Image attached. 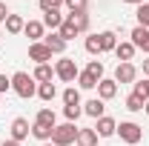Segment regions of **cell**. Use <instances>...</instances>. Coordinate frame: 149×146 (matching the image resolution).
<instances>
[{
  "label": "cell",
  "instance_id": "12",
  "mask_svg": "<svg viewBox=\"0 0 149 146\" xmlns=\"http://www.w3.org/2000/svg\"><path fill=\"white\" fill-rule=\"evenodd\" d=\"M95 132H97L100 138H109V135H115V132H118V123H115L112 117H106V115H103V117H97V126H95Z\"/></svg>",
  "mask_w": 149,
  "mask_h": 146
},
{
  "label": "cell",
  "instance_id": "17",
  "mask_svg": "<svg viewBox=\"0 0 149 146\" xmlns=\"http://www.w3.org/2000/svg\"><path fill=\"white\" fill-rule=\"evenodd\" d=\"M97 43H100V52H115L118 37H115V32H100L97 35Z\"/></svg>",
  "mask_w": 149,
  "mask_h": 146
},
{
  "label": "cell",
  "instance_id": "14",
  "mask_svg": "<svg viewBox=\"0 0 149 146\" xmlns=\"http://www.w3.org/2000/svg\"><path fill=\"white\" fill-rule=\"evenodd\" d=\"M43 29H46V26H43V20H29L23 32H26V37H32L35 43H40V37H43Z\"/></svg>",
  "mask_w": 149,
  "mask_h": 146
},
{
  "label": "cell",
  "instance_id": "42",
  "mask_svg": "<svg viewBox=\"0 0 149 146\" xmlns=\"http://www.w3.org/2000/svg\"><path fill=\"white\" fill-rule=\"evenodd\" d=\"M0 37H3V35H0Z\"/></svg>",
  "mask_w": 149,
  "mask_h": 146
},
{
  "label": "cell",
  "instance_id": "20",
  "mask_svg": "<svg viewBox=\"0 0 149 146\" xmlns=\"http://www.w3.org/2000/svg\"><path fill=\"white\" fill-rule=\"evenodd\" d=\"M69 20L74 23V29H77V35L89 29V15H86V12H74V15H69Z\"/></svg>",
  "mask_w": 149,
  "mask_h": 146
},
{
  "label": "cell",
  "instance_id": "39",
  "mask_svg": "<svg viewBox=\"0 0 149 146\" xmlns=\"http://www.w3.org/2000/svg\"><path fill=\"white\" fill-rule=\"evenodd\" d=\"M123 3H129V6H141L143 0H123Z\"/></svg>",
  "mask_w": 149,
  "mask_h": 146
},
{
  "label": "cell",
  "instance_id": "26",
  "mask_svg": "<svg viewBox=\"0 0 149 146\" xmlns=\"http://www.w3.org/2000/svg\"><path fill=\"white\" fill-rule=\"evenodd\" d=\"M63 103L66 106H80V92L74 89V86H69V89L63 92Z\"/></svg>",
  "mask_w": 149,
  "mask_h": 146
},
{
  "label": "cell",
  "instance_id": "4",
  "mask_svg": "<svg viewBox=\"0 0 149 146\" xmlns=\"http://www.w3.org/2000/svg\"><path fill=\"white\" fill-rule=\"evenodd\" d=\"M118 135H120V140H123V143H129V146L141 143V138H143L141 126H138V123H132V120H123V123L118 126Z\"/></svg>",
  "mask_w": 149,
  "mask_h": 146
},
{
  "label": "cell",
  "instance_id": "24",
  "mask_svg": "<svg viewBox=\"0 0 149 146\" xmlns=\"http://www.w3.org/2000/svg\"><path fill=\"white\" fill-rule=\"evenodd\" d=\"M52 132H55L52 126H40V123L32 126V135H35L37 140H43V143H46V140H52Z\"/></svg>",
  "mask_w": 149,
  "mask_h": 146
},
{
  "label": "cell",
  "instance_id": "22",
  "mask_svg": "<svg viewBox=\"0 0 149 146\" xmlns=\"http://www.w3.org/2000/svg\"><path fill=\"white\" fill-rule=\"evenodd\" d=\"M35 123L55 129V126H57V123H55V112H52V109H40V112H37V117H35Z\"/></svg>",
  "mask_w": 149,
  "mask_h": 146
},
{
  "label": "cell",
  "instance_id": "6",
  "mask_svg": "<svg viewBox=\"0 0 149 146\" xmlns=\"http://www.w3.org/2000/svg\"><path fill=\"white\" fill-rule=\"evenodd\" d=\"M135 77H138V69H135L132 63H118V69H115V83H135Z\"/></svg>",
  "mask_w": 149,
  "mask_h": 146
},
{
  "label": "cell",
  "instance_id": "33",
  "mask_svg": "<svg viewBox=\"0 0 149 146\" xmlns=\"http://www.w3.org/2000/svg\"><path fill=\"white\" fill-rule=\"evenodd\" d=\"M60 6H63V0H40L43 12H52V9H60Z\"/></svg>",
  "mask_w": 149,
  "mask_h": 146
},
{
  "label": "cell",
  "instance_id": "27",
  "mask_svg": "<svg viewBox=\"0 0 149 146\" xmlns=\"http://www.w3.org/2000/svg\"><path fill=\"white\" fill-rule=\"evenodd\" d=\"M135 15H138V26H143V29H149V3H141Z\"/></svg>",
  "mask_w": 149,
  "mask_h": 146
},
{
  "label": "cell",
  "instance_id": "10",
  "mask_svg": "<svg viewBox=\"0 0 149 146\" xmlns=\"http://www.w3.org/2000/svg\"><path fill=\"white\" fill-rule=\"evenodd\" d=\"M43 43H46V46L52 49V55H63V52H66V40H63V37L57 35V32L46 35V37H43Z\"/></svg>",
  "mask_w": 149,
  "mask_h": 146
},
{
  "label": "cell",
  "instance_id": "38",
  "mask_svg": "<svg viewBox=\"0 0 149 146\" xmlns=\"http://www.w3.org/2000/svg\"><path fill=\"white\" fill-rule=\"evenodd\" d=\"M143 92H146V100H149V77L143 80Z\"/></svg>",
  "mask_w": 149,
  "mask_h": 146
},
{
  "label": "cell",
  "instance_id": "36",
  "mask_svg": "<svg viewBox=\"0 0 149 146\" xmlns=\"http://www.w3.org/2000/svg\"><path fill=\"white\" fill-rule=\"evenodd\" d=\"M0 146H20V143H17V140H3Z\"/></svg>",
  "mask_w": 149,
  "mask_h": 146
},
{
  "label": "cell",
  "instance_id": "11",
  "mask_svg": "<svg viewBox=\"0 0 149 146\" xmlns=\"http://www.w3.org/2000/svg\"><path fill=\"white\" fill-rule=\"evenodd\" d=\"M103 109H106V106H103V100H100V97H92V100H86V103H83V115H89V117H95V120H97V117H103Z\"/></svg>",
  "mask_w": 149,
  "mask_h": 146
},
{
  "label": "cell",
  "instance_id": "32",
  "mask_svg": "<svg viewBox=\"0 0 149 146\" xmlns=\"http://www.w3.org/2000/svg\"><path fill=\"white\" fill-rule=\"evenodd\" d=\"M86 52H89V55H100V43H97V35L86 37Z\"/></svg>",
  "mask_w": 149,
  "mask_h": 146
},
{
  "label": "cell",
  "instance_id": "16",
  "mask_svg": "<svg viewBox=\"0 0 149 146\" xmlns=\"http://www.w3.org/2000/svg\"><path fill=\"white\" fill-rule=\"evenodd\" d=\"M23 29H26V20L20 17V15H9L6 17V32L9 35H20Z\"/></svg>",
  "mask_w": 149,
  "mask_h": 146
},
{
  "label": "cell",
  "instance_id": "13",
  "mask_svg": "<svg viewBox=\"0 0 149 146\" xmlns=\"http://www.w3.org/2000/svg\"><path fill=\"white\" fill-rule=\"evenodd\" d=\"M115 55H118V60H120V63H129L132 57H135V43H118V46H115Z\"/></svg>",
  "mask_w": 149,
  "mask_h": 146
},
{
  "label": "cell",
  "instance_id": "40",
  "mask_svg": "<svg viewBox=\"0 0 149 146\" xmlns=\"http://www.w3.org/2000/svg\"><path fill=\"white\" fill-rule=\"evenodd\" d=\"M143 112H146V115H149V100H146V103H143Z\"/></svg>",
  "mask_w": 149,
  "mask_h": 146
},
{
  "label": "cell",
  "instance_id": "34",
  "mask_svg": "<svg viewBox=\"0 0 149 146\" xmlns=\"http://www.w3.org/2000/svg\"><path fill=\"white\" fill-rule=\"evenodd\" d=\"M9 89H12V77L0 74V95H3V92H9Z\"/></svg>",
  "mask_w": 149,
  "mask_h": 146
},
{
  "label": "cell",
  "instance_id": "29",
  "mask_svg": "<svg viewBox=\"0 0 149 146\" xmlns=\"http://www.w3.org/2000/svg\"><path fill=\"white\" fill-rule=\"evenodd\" d=\"M143 103H146V100L138 97V95H129V97H126V109L129 112H143Z\"/></svg>",
  "mask_w": 149,
  "mask_h": 146
},
{
  "label": "cell",
  "instance_id": "23",
  "mask_svg": "<svg viewBox=\"0 0 149 146\" xmlns=\"http://www.w3.org/2000/svg\"><path fill=\"white\" fill-rule=\"evenodd\" d=\"M37 95H40V100H55L57 86L55 83H40V86H37Z\"/></svg>",
  "mask_w": 149,
  "mask_h": 146
},
{
  "label": "cell",
  "instance_id": "5",
  "mask_svg": "<svg viewBox=\"0 0 149 146\" xmlns=\"http://www.w3.org/2000/svg\"><path fill=\"white\" fill-rule=\"evenodd\" d=\"M29 57L35 60L37 66H40V63H49V60H52V49H49L43 40H40V43H32V46H29Z\"/></svg>",
  "mask_w": 149,
  "mask_h": 146
},
{
  "label": "cell",
  "instance_id": "2",
  "mask_svg": "<svg viewBox=\"0 0 149 146\" xmlns=\"http://www.w3.org/2000/svg\"><path fill=\"white\" fill-rule=\"evenodd\" d=\"M74 140H77V126L74 123H60V126H55V132H52V143L55 146H72Z\"/></svg>",
  "mask_w": 149,
  "mask_h": 146
},
{
  "label": "cell",
  "instance_id": "18",
  "mask_svg": "<svg viewBox=\"0 0 149 146\" xmlns=\"http://www.w3.org/2000/svg\"><path fill=\"white\" fill-rule=\"evenodd\" d=\"M60 23H63V15H60V9L43 12V26H46V29H60Z\"/></svg>",
  "mask_w": 149,
  "mask_h": 146
},
{
  "label": "cell",
  "instance_id": "21",
  "mask_svg": "<svg viewBox=\"0 0 149 146\" xmlns=\"http://www.w3.org/2000/svg\"><path fill=\"white\" fill-rule=\"evenodd\" d=\"M57 35L63 37V40H66V43H69V40H72L74 35H77V29H74V23L69 17H63V23H60V29H57Z\"/></svg>",
  "mask_w": 149,
  "mask_h": 146
},
{
  "label": "cell",
  "instance_id": "35",
  "mask_svg": "<svg viewBox=\"0 0 149 146\" xmlns=\"http://www.w3.org/2000/svg\"><path fill=\"white\" fill-rule=\"evenodd\" d=\"M9 15H12V12H9V6H6V3H0V23H6Z\"/></svg>",
  "mask_w": 149,
  "mask_h": 146
},
{
  "label": "cell",
  "instance_id": "30",
  "mask_svg": "<svg viewBox=\"0 0 149 146\" xmlns=\"http://www.w3.org/2000/svg\"><path fill=\"white\" fill-rule=\"evenodd\" d=\"M63 3H66L69 15H74V12H86V6H89V0H63Z\"/></svg>",
  "mask_w": 149,
  "mask_h": 146
},
{
  "label": "cell",
  "instance_id": "41",
  "mask_svg": "<svg viewBox=\"0 0 149 146\" xmlns=\"http://www.w3.org/2000/svg\"><path fill=\"white\" fill-rule=\"evenodd\" d=\"M43 146H55V143H52V140H46V143H43Z\"/></svg>",
  "mask_w": 149,
  "mask_h": 146
},
{
  "label": "cell",
  "instance_id": "15",
  "mask_svg": "<svg viewBox=\"0 0 149 146\" xmlns=\"http://www.w3.org/2000/svg\"><path fill=\"white\" fill-rule=\"evenodd\" d=\"M32 77H35L37 83H52V77H55V69H52L49 63H40V66L35 69V74H32Z\"/></svg>",
  "mask_w": 149,
  "mask_h": 146
},
{
  "label": "cell",
  "instance_id": "31",
  "mask_svg": "<svg viewBox=\"0 0 149 146\" xmlns=\"http://www.w3.org/2000/svg\"><path fill=\"white\" fill-rule=\"evenodd\" d=\"M63 115H66V123H72V120H77V117L83 115V109H80V106H66Z\"/></svg>",
  "mask_w": 149,
  "mask_h": 146
},
{
  "label": "cell",
  "instance_id": "9",
  "mask_svg": "<svg viewBox=\"0 0 149 146\" xmlns=\"http://www.w3.org/2000/svg\"><path fill=\"white\" fill-rule=\"evenodd\" d=\"M115 95H118V83L109 80V77H103V80L97 83V97H100V100H112Z\"/></svg>",
  "mask_w": 149,
  "mask_h": 146
},
{
  "label": "cell",
  "instance_id": "3",
  "mask_svg": "<svg viewBox=\"0 0 149 146\" xmlns=\"http://www.w3.org/2000/svg\"><path fill=\"white\" fill-rule=\"evenodd\" d=\"M77 74L80 72H77V63H74L72 57H60V60L55 63V77H60L63 83H72Z\"/></svg>",
  "mask_w": 149,
  "mask_h": 146
},
{
  "label": "cell",
  "instance_id": "1",
  "mask_svg": "<svg viewBox=\"0 0 149 146\" xmlns=\"http://www.w3.org/2000/svg\"><path fill=\"white\" fill-rule=\"evenodd\" d=\"M12 89L17 97H35L37 95V86H35V77L26 72H15L12 74Z\"/></svg>",
  "mask_w": 149,
  "mask_h": 146
},
{
  "label": "cell",
  "instance_id": "7",
  "mask_svg": "<svg viewBox=\"0 0 149 146\" xmlns=\"http://www.w3.org/2000/svg\"><path fill=\"white\" fill-rule=\"evenodd\" d=\"M26 138H29V120H26V117H15V120H12V140L23 143Z\"/></svg>",
  "mask_w": 149,
  "mask_h": 146
},
{
  "label": "cell",
  "instance_id": "8",
  "mask_svg": "<svg viewBox=\"0 0 149 146\" xmlns=\"http://www.w3.org/2000/svg\"><path fill=\"white\" fill-rule=\"evenodd\" d=\"M132 43H135V49H143L149 55V29L135 26V29H132Z\"/></svg>",
  "mask_w": 149,
  "mask_h": 146
},
{
  "label": "cell",
  "instance_id": "28",
  "mask_svg": "<svg viewBox=\"0 0 149 146\" xmlns=\"http://www.w3.org/2000/svg\"><path fill=\"white\" fill-rule=\"evenodd\" d=\"M77 86H80V89H95L97 80H95L89 72H80V74H77Z\"/></svg>",
  "mask_w": 149,
  "mask_h": 146
},
{
  "label": "cell",
  "instance_id": "37",
  "mask_svg": "<svg viewBox=\"0 0 149 146\" xmlns=\"http://www.w3.org/2000/svg\"><path fill=\"white\" fill-rule=\"evenodd\" d=\"M143 74H146V77H149V57H146V60H143Z\"/></svg>",
  "mask_w": 149,
  "mask_h": 146
},
{
  "label": "cell",
  "instance_id": "19",
  "mask_svg": "<svg viewBox=\"0 0 149 146\" xmlns=\"http://www.w3.org/2000/svg\"><path fill=\"white\" fill-rule=\"evenodd\" d=\"M77 143L80 146H95L97 143V132L95 129H77Z\"/></svg>",
  "mask_w": 149,
  "mask_h": 146
},
{
  "label": "cell",
  "instance_id": "25",
  "mask_svg": "<svg viewBox=\"0 0 149 146\" xmlns=\"http://www.w3.org/2000/svg\"><path fill=\"white\" fill-rule=\"evenodd\" d=\"M83 72H89V74L95 77V80L100 83V80H103V63H100V60H89V66H86Z\"/></svg>",
  "mask_w": 149,
  "mask_h": 146
}]
</instances>
